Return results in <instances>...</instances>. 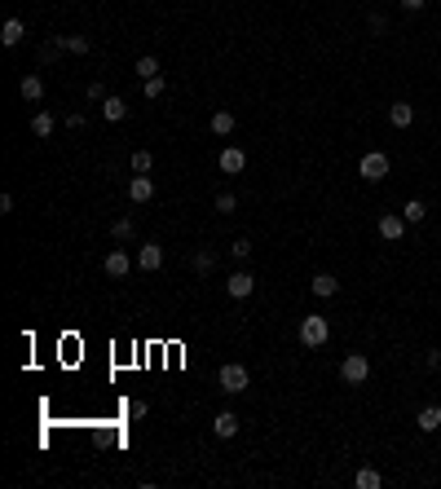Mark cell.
<instances>
[{
  "instance_id": "obj_1",
  "label": "cell",
  "mask_w": 441,
  "mask_h": 489,
  "mask_svg": "<svg viewBox=\"0 0 441 489\" xmlns=\"http://www.w3.org/2000/svg\"><path fill=\"white\" fill-rule=\"evenodd\" d=\"M296 335H300L305 349H323V344L331 340V322H327L323 313H309V317L300 322V331H296Z\"/></svg>"
},
{
  "instance_id": "obj_32",
  "label": "cell",
  "mask_w": 441,
  "mask_h": 489,
  "mask_svg": "<svg viewBox=\"0 0 441 489\" xmlns=\"http://www.w3.org/2000/svg\"><path fill=\"white\" fill-rule=\"evenodd\" d=\"M371 31H388V18L384 14H371Z\"/></svg>"
},
{
  "instance_id": "obj_12",
  "label": "cell",
  "mask_w": 441,
  "mask_h": 489,
  "mask_svg": "<svg viewBox=\"0 0 441 489\" xmlns=\"http://www.w3.org/2000/svg\"><path fill=\"white\" fill-rule=\"evenodd\" d=\"M137 265L146 269V273H150V269H159V265H163V247H159V243H141V252H137Z\"/></svg>"
},
{
  "instance_id": "obj_8",
  "label": "cell",
  "mask_w": 441,
  "mask_h": 489,
  "mask_svg": "<svg viewBox=\"0 0 441 489\" xmlns=\"http://www.w3.org/2000/svg\"><path fill=\"white\" fill-rule=\"evenodd\" d=\"M128 199H133V203H150L154 199V181H150L146 172H137L133 181H128Z\"/></svg>"
},
{
  "instance_id": "obj_11",
  "label": "cell",
  "mask_w": 441,
  "mask_h": 489,
  "mask_svg": "<svg viewBox=\"0 0 441 489\" xmlns=\"http://www.w3.org/2000/svg\"><path fill=\"white\" fill-rule=\"evenodd\" d=\"M406 216H379V238H388V243H397L402 234H406Z\"/></svg>"
},
{
  "instance_id": "obj_20",
  "label": "cell",
  "mask_w": 441,
  "mask_h": 489,
  "mask_svg": "<svg viewBox=\"0 0 441 489\" xmlns=\"http://www.w3.org/2000/svg\"><path fill=\"white\" fill-rule=\"evenodd\" d=\"M133 75H141V80H154V75H159V57H154V53L137 57V62H133Z\"/></svg>"
},
{
  "instance_id": "obj_25",
  "label": "cell",
  "mask_w": 441,
  "mask_h": 489,
  "mask_svg": "<svg viewBox=\"0 0 441 489\" xmlns=\"http://www.w3.org/2000/svg\"><path fill=\"white\" fill-rule=\"evenodd\" d=\"M217 212H221V216H230V212H238V199L230 194V190H221V194H217Z\"/></svg>"
},
{
  "instance_id": "obj_19",
  "label": "cell",
  "mask_w": 441,
  "mask_h": 489,
  "mask_svg": "<svg viewBox=\"0 0 441 489\" xmlns=\"http://www.w3.org/2000/svg\"><path fill=\"white\" fill-rule=\"evenodd\" d=\"M102 115H106V119H111V124H119V119H124V115H128V102H124V98H115V93H111V98H106V102H102Z\"/></svg>"
},
{
  "instance_id": "obj_18",
  "label": "cell",
  "mask_w": 441,
  "mask_h": 489,
  "mask_svg": "<svg viewBox=\"0 0 441 489\" xmlns=\"http://www.w3.org/2000/svg\"><path fill=\"white\" fill-rule=\"evenodd\" d=\"M57 49H66V53H89L93 44H89V35H57Z\"/></svg>"
},
{
  "instance_id": "obj_9",
  "label": "cell",
  "mask_w": 441,
  "mask_h": 489,
  "mask_svg": "<svg viewBox=\"0 0 441 489\" xmlns=\"http://www.w3.org/2000/svg\"><path fill=\"white\" fill-rule=\"evenodd\" d=\"M22 35H27L22 18H5V27H0V44H5V49H14V44H22Z\"/></svg>"
},
{
  "instance_id": "obj_16",
  "label": "cell",
  "mask_w": 441,
  "mask_h": 489,
  "mask_svg": "<svg viewBox=\"0 0 441 489\" xmlns=\"http://www.w3.org/2000/svg\"><path fill=\"white\" fill-rule=\"evenodd\" d=\"M234 128H238L234 111H212V133H217V137H230Z\"/></svg>"
},
{
  "instance_id": "obj_10",
  "label": "cell",
  "mask_w": 441,
  "mask_h": 489,
  "mask_svg": "<svg viewBox=\"0 0 441 489\" xmlns=\"http://www.w3.org/2000/svg\"><path fill=\"white\" fill-rule=\"evenodd\" d=\"M388 124H393V128H411V124H415V106H411V102H393V106H388Z\"/></svg>"
},
{
  "instance_id": "obj_14",
  "label": "cell",
  "mask_w": 441,
  "mask_h": 489,
  "mask_svg": "<svg viewBox=\"0 0 441 489\" xmlns=\"http://www.w3.org/2000/svg\"><path fill=\"white\" fill-rule=\"evenodd\" d=\"M212 432H217V436H238V414L234 410H221L217 419H212Z\"/></svg>"
},
{
  "instance_id": "obj_33",
  "label": "cell",
  "mask_w": 441,
  "mask_h": 489,
  "mask_svg": "<svg viewBox=\"0 0 441 489\" xmlns=\"http://www.w3.org/2000/svg\"><path fill=\"white\" fill-rule=\"evenodd\" d=\"M428 0H402V9H424Z\"/></svg>"
},
{
  "instance_id": "obj_3",
  "label": "cell",
  "mask_w": 441,
  "mask_h": 489,
  "mask_svg": "<svg viewBox=\"0 0 441 489\" xmlns=\"http://www.w3.org/2000/svg\"><path fill=\"white\" fill-rule=\"evenodd\" d=\"M340 379H344V384H366V379H371V357H366V353H349L340 362Z\"/></svg>"
},
{
  "instance_id": "obj_6",
  "label": "cell",
  "mask_w": 441,
  "mask_h": 489,
  "mask_svg": "<svg viewBox=\"0 0 441 489\" xmlns=\"http://www.w3.org/2000/svg\"><path fill=\"white\" fill-rule=\"evenodd\" d=\"M217 163H221V172H225V176H238V172L247 168V150H243V146H225Z\"/></svg>"
},
{
  "instance_id": "obj_27",
  "label": "cell",
  "mask_w": 441,
  "mask_h": 489,
  "mask_svg": "<svg viewBox=\"0 0 441 489\" xmlns=\"http://www.w3.org/2000/svg\"><path fill=\"white\" fill-rule=\"evenodd\" d=\"M163 93H168V80H163V75L146 80V98H150V102H154V98H163Z\"/></svg>"
},
{
  "instance_id": "obj_15",
  "label": "cell",
  "mask_w": 441,
  "mask_h": 489,
  "mask_svg": "<svg viewBox=\"0 0 441 489\" xmlns=\"http://www.w3.org/2000/svg\"><path fill=\"white\" fill-rule=\"evenodd\" d=\"M18 93H22V102H40V98H44V80H40V75H22Z\"/></svg>"
},
{
  "instance_id": "obj_4",
  "label": "cell",
  "mask_w": 441,
  "mask_h": 489,
  "mask_svg": "<svg viewBox=\"0 0 441 489\" xmlns=\"http://www.w3.org/2000/svg\"><path fill=\"white\" fill-rule=\"evenodd\" d=\"M388 154L384 150H371V154H362V163H357V172H362V181H384L388 176Z\"/></svg>"
},
{
  "instance_id": "obj_5",
  "label": "cell",
  "mask_w": 441,
  "mask_h": 489,
  "mask_svg": "<svg viewBox=\"0 0 441 489\" xmlns=\"http://www.w3.org/2000/svg\"><path fill=\"white\" fill-rule=\"evenodd\" d=\"M252 291H256V278H252V273H243V269L230 273V282H225V295H230V300H247Z\"/></svg>"
},
{
  "instance_id": "obj_13",
  "label": "cell",
  "mask_w": 441,
  "mask_h": 489,
  "mask_svg": "<svg viewBox=\"0 0 441 489\" xmlns=\"http://www.w3.org/2000/svg\"><path fill=\"white\" fill-rule=\"evenodd\" d=\"M415 427H420V432H437L441 427V405H424V410L415 414Z\"/></svg>"
},
{
  "instance_id": "obj_31",
  "label": "cell",
  "mask_w": 441,
  "mask_h": 489,
  "mask_svg": "<svg viewBox=\"0 0 441 489\" xmlns=\"http://www.w3.org/2000/svg\"><path fill=\"white\" fill-rule=\"evenodd\" d=\"M128 419H146V401H133V405H128Z\"/></svg>"
},
{
  "instance_id": "obj_30",
  "label": "cell",
  "mask_w": 441,
  "mask_h": 489,
  "mask_svg": "<svg viewBox=\"0 0 441 489\" xmlns=\"http://www.w3.org/2000/svg\"><path fill=\"white\" fill-rule=\"evenodd\" d=\"M89 98H93V102H106V98H111V89H106V80H93V84H89Z\"/></svg>"
},
{
  "instance_id": "obj_22",
  "label": "cell",
  "mask_w": 441,
  "mask_h": 489,
  "mask_svg": "<svg viewBox=\"0 0 441 489\" xmlns=\"http://www.w3.org/2000/svg\"><path fill=\"white\" fill-rule=\"evenodd\" d=\"M353 485H357V489H379V485H384V476H379L375 468H362V472L353 476Z\"/></svg>"
},
{
  "instance_id": "obj_26",
  "label": "cell",
  "mask_w": 441,
  "mask_h": 489,
  "mask_svg": "<svg viewBox=\"0 0 441 489\" xmlns=\"http://www.w3.org/2000/svg\"><path fill=\"white\" fill-rule=\"evenodd\" d=\"M154 168V154L150 150H133V172H150Z\"/></svg>"
},
{
  "instance_id": "obj_28",
  "label": "cell",
  "mask_w": 441,
  "mask_h": 489,
  "mask_svg": "<svg viewBox=\"0 0 441 489\" xmlns=\"http://www.w3.org/2000/svg\"><path fill=\"white\" fill-rule=\"evenodd\" d=\"M195 269L199 273H212V269H217V256H212V252H195Z\"/></svg>"
},
{
  "instance_id": "obj_29",
  "label": "cell",
  "mask_w": 441,
  "mask_h": 489,
  "mask_svg": "<svg viewBox=\"0 0 441 489\" xmlns=\"http://www.w3.org/2000/svg\"><path fill=\"white\" fill-rule=\"evenodd\" d=\"M230 256H234V260H247V256H252V243H247V238H234V243H230Z\"/></svg>"
},
{
  "instance_id": "obj_24",
  "label": "cell",
  "mask_w": 441,
  "mask_h": 489,
  "mask_svg": "<svg viewBox=\"0 0 441 489\" xmlns=\"http://www.w3.org/2000/svg\"><path fill=\"white\" fill-rule=\"evenodd\" d=\"M133 230H137V225H133V216H119V221L111 225V234L119 238V243H128V238H133Z\"/></svg>"
},
{
  "instance_id": "obj_17",
  "label": "cell",
  "mask_w": 441,
  "mask_h": 489,
  "mask_svg": "<svg viewBox=\"0 0 441 489\" xmlns=\"http://www.w3.org/2000/svg\"><path fill=\"white\" fill-rule=\"evenodd\" d=\"M128 269H133V260H128V252H111V256H106V273H111V278H124Z\"/></svg>"
},
{
  "instance_id": "obj_2",
  "label": "cell",
  "mask_w": 441,
  "mask_h": 489,
  "mask_svg": "<svg viewBox=\"0 0 441 489\" xmlns=\"http://www.w3.org/2000/svg\"><path fill=\"white\" fill-rule=\"evenodd\" d=\"M217 384H221V392H230V397H238V392H247V384H252V375H247V366H238V362H225V366H221V375H217Z\"/></svg>"
},
{
  "instance_id": "obj_23",
  "label": "cell",
  "mask_w": 441,
  "mask_h": 489,
  "mask_svg": "<svg viewBox=\"0 0 441 489\" xmlns=\"http://www.w3.org/2000/svg\"><path fill=\"white\" fill-rule=\"evenodd\" d=\"M402 216H406L411 225H420V221L428 216V203H424V199H411V203H406V207H402Z\"/></svg>"
},
{
  "instance_id": "obj_21",
  "label": "cell",
  "mask_w": 441,
  "mask_h": 489,
  "mask_svg": "<svg viewBox=\"0 0 441 489\" xmlns=\"http://www.w3.org/2000/svg\"><path fill=\"white\" fill-rule=\"evenodd\" d=\"M53 124H57V119H53L49 111H35V115H31V133H35V137H49Z\"/></svg>"
},
{
  "instance_id": "obj_7",
  "label": "cell",
  "mask_w": 441,
  "mask_h": 489,
  "mask_svg": "<svg viewBox=\"0 0 441 489\" xmlns=\"http://www.w3.org/2000/svg\"><path fill=\"white\" fill-rule=\"evenodd\" d=\"M309 291H314L318 300H331V295L340 291V278L336 273H314V278H309Z\"/></svg>"
}]
</instances>
